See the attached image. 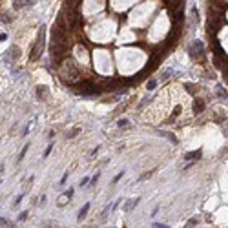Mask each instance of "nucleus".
Masks as SVG:
<instances>
[{"mask_svg": "<svg viewBox=\"0 0 228 228\" xmlns=\"http://www.w3.org/2000/svg\"><path fill=\"white\" fill-rule=\"evenodd\" d=\"M44 35H46V28L40 26L38 35H37V40H35L33 48H31V53H29V59H31V60H37V59L42 55V51H44Z\"/></svg>", "mask_w": 228, "mask_h": 228, "instance_id": "nucleus-1", "label": "nucleus"}, {"mask_svg": "<svg viewBox=\"0 0 228 228\" xmlns=\"http://www.w3.org/2000/svg\"><path fill=\"white\" fill-rule=\"evenodd\" d=\"M188 53H190V57L192 59H201L203 55H204V44L201 40H193L192 42V46H190V49H188Z\"/></svg>", "mask_w": 228, "mask_h": 228, "instance_id": "nucleus-2", "label": "nucleus"}, {"mask_svg": "<svg viewBox=\"0 0 228 228\" xmlns=\"http://www.w3.org/2000/svg\"><path fill=\"white\" fill-rule=\"evenodd\" d=\"M140 203V197H135V199H128L126 203H124V212H132V210H135V206Z\"/></svg>", "mask_w": 228, "mask_h": 228, "instance_id": "nucleus-3", "label": "nucleus"}, {"mask_svg": "<svg viewBox=\"0 0 228 228\" xmlns=\"http://www.w3.org/2000/svg\"><path fill=\"white\" fill-rule=\"evenodd\" d=\"M48 93H49V88L48 86H37V97L42 101V99H48Z\"/></svg>", "mask_w": 228, "mask_h": 228, "instance_id": "nucleus-4", "label": "nucleus"}, {"mask_svg": "<svg viewBox=\"0 0 228 228\" xmlns=\"http://www.w3.org/2000/svg\"><path fill=\"white\" fill-rule=\"evenodd\" d=\"M7 59H13V60H18L20 59V49L17 46H11L7 51Z\"/></svg>", "mask_w": 228, "mask_h": 228, "instance_id": "nucleus-5", "label": "nucleus"}, {"mask_svg": "<svg viewBox=\"0 0 228 228\" xmlns=\"http://www.w3.org/2000/svg\"><path fill=\"white\" fill-rule=\"evenodd\" d=\"M88 212H90V203H86V204L82 206V208H80L79 215H77V221H79V223H82V221H84V217L88 215Z\"/></svg>", "mask_w": 228, "mask_h": 228, "instance_id": "nucleus-6", "label": "nucleus"}, {"mask_svg": "<svg viewBox=\"0 0 228 228\" xmlns=\"http://www.w3.org/2000/svg\"><path fill=\"white\" fill-rule=\"evenodd\" d=\"M204 110V101L203 99H195V102H193V111L195 113H201Z\"/></svg>", "mask_w": 228, "mask_h": 228, "instance_id": "nucleus-7", "label": "nucleus"}, {"mask_svg": "<svg viewBox=\"0 0 228 228\" xmlns=\"http://www.w3.org/2000/svg\"><path fill=\"white\" fill-rule=\"evenodd\" d=\"M184 159H186V161H197V159H201V151L199 150L197 151H190V153L184 155Z\"/></svg>", "mask_w": 228, "mask_h": 228, "instance_id": "nucleus-8", "label": "nucleus"}, {"mask_svg": "<svg viewBox=\"0 0 228 228\" xmlns=\"http://www.w3.org/2000/svg\"><path fill=\"white\" fill-rule=\"evenodd\" d=\"M0 20H2L4 24H9V22H11V15L6 13V11H0Z\"/></svg>", "mask_w": 228, "mask_h": 228, "instance_id": "nucleus-9", "label": "nucleus"}, {"mask_svg": "<svg viewBox=\"0 0 228 228\" xmlns=\"http://www.w3.org/2000/svg\"><path fill=\"white\" fill-rule=\"evenodd\" d=\"M99 177H101V172H97L95 173V175L90 179V184H91V186H95V184H97V181H99Z\"/></svg>", "mask_w": 228, "mask_h": 228, "instance_id": "nucleus-10", "label": "nucleus"}, {"mask_svg": "<svg viewBox=\"0 0 228 228\" xmlns=\"http://www.w3.org/2000/svg\"><path fill=\"white\" fill-rule=\"evenodd\" d=\"M28 150H29V144H26V146L22 148V151H20V155H18V161H22V159L26 157V153H28Z\"/></svg>", "mask_w": 228, "mask_h": 228, "instance_id": "nucleus-11", "label": "nucleus"}, {"mask_svg": "<svg viewBox=\"0 0 228 228\" xmlns=\"http://www.w3.org/2000/svg\"><path fill=\"white\" fill-rule=\"evenodd\" d=\"M68 177H69V172H66V173H64V175H62V179L59 181V184H60V186H64V184L68 182Z\"/></svg>", "mask_w": 228, "mask_h": 228, "instance_id": "nucleus-12", "label": "nucleus"}, {"mask_svg": "<svg viewBox=\"0 0 228 228\" xmlns=\"http://www.w3.org/2000/svg\"><path fill=\"white\" fill-rule=\"evenodd\" d=\"M28 214H29V212H28V210H24L22 214L18 215V219H17V221H18V223H22V221H26V219H28Z\"/></svg>", "mask_w": 228, "mask_h": 228, "instance_id": "nucleus-13", "label": "nucleus"}, {"mask_svg": "<svg viewBox=\"0 0 228 228\" xmlns=\"http://www.w3.org/2000/svg\"><path fill=\"white\" fill-rule=\"evenodd\" d=\"M80 133V128H75V130H71V132L68 133V139H73L75 135H79Z\"/></svg>", "mask_w": 228, "mask_h": 228, "instance_id": "nucleus-14", "label": "nucleus"}, {"mask_svg": "<svg viewBox=\"0 0 228 228\" xmlns=\"http://www.w3.org/2000/svg\"><path fill=\"white\" fill-rule=\"evenodd\" d=\"M122 175H124V172H121V173H117V175L113 177V181H111V186H113V184H117L119 181H121V179H122Z\"/></svg>", "mask_w": 228, "mask_h": 228, "instance_id": "nucleus-15", "label": "nucleus"}, {"mask_svg": "<svg viewBox=\"0 0 228 228\" xmlns=\"http://www.w3.org/2000/svg\"><path fill=\"white\" fill-rule=\"evenodd\" d=\"M0 226H15V224H11L7 219H4V217H0Z\"/></svg>", "mask_w": 228, "mask_h": 228, "instance_id": "nucleus-16", "label": "nucleus"}, {"mask_svg": "<svg viewBox=\"0 0 228 228\" xmlns=\"http://www.w3.org/2000/svg\"><path fill=\"white\" fill-rule=\"evenodd\" d=\"M24 195H26V193H20V195H18V197H17V199L13 201V206H18V204H20V201H22V199H24Z\"/></svg>", "mask_w": 228, "mask_h": 228, "instance_id": "nucleus-17", "label": "nucleus"}, {"mask_svg": "<svg viewBox=\"0 0 228 228\" xmlns=\"http://www.w3.org/2000/svg\"><path fill=\"white\" fill-rule=\"evenodd\" d=\"M155 86H157V80H150V82L146 84V88H148V90H155Z\"/></svg>", "mask_w": 228, "mask_h": 228, "instance_id": "nucleus-18", "label": "nucleus"}, {"mask_svg": "<svg viewBox=\"0 0 228 228\" xmlns=\"http://www.w3.org/2000/svg\"><path fill=\"white\" fill-rule=\"evenodd\" d=\"M172 73H173V71H172V69H166V71H164V73H162V77H161V80H166V79H168V77H170V75H172Z\"/></svg>", "mask_w": 228, "mask_h": 228, "instance_id": "nucleus-19", "label": "nucleus"}, {"mask_svg": "<svg viewBox=\"0 0 228 228\" xmlns=\"http://www.w3.org/2000/svg\"><path fill=\"white\" fill-rule=\"evenodd\" d=\"M217 97H221V99H226V93L223 88H217Z\"/></svg>", "mask_w": 228, "mask_h": 228, "instance_id": "nucleus-20", "label": "nucleus"}, {"mask_svg": "<svg viewBox=\"0 0 228 228\" xmlns=\"http://www.w3.org/2000/svg\"><path fill=\"white\" fill-rule=\"evenodd\" d=\"M117 126H119V128H126V126H128V121H126V119H121V121L117 122Z\"/></svg>", "mask_w": 228, "mask_h": 228, "instance_id": "nucleus-21", "label": "nucleus"}, {"mask_svg": "<svg viewBox=\"0 0 228 228\" xmlns=\"http://www.w3.org/2000/svg\"><path fill=\"white\" fill-rule=\"evenodd\" d=\"M151 226L153 228H168V224H164V223H153Z\"/></svg>", "mask_w": 228, "mask_h": 228, "instance_id": "nucleus-22", "label": "nucleus"}, {"mask_svg": "<svg viewBox=\"0 0 228 228\" xmlns=\"http://www.w3.org/2000/svg\"><path fill=\"white\" fill-rule=\"evenodd\" d=\"M51 150H53V143H51V144H49V146L46 148V151H44V157H48V155L51 153Z\"/></svg>", "mask_w": 228, "mask_h": 228, "instance_id": "nucleus-23", "label": "nucleus"}, {"mask_svg": "<svg viewBox=\"0 0 228 228\" xmlns=\"http://www.w3.org/2000/svg\"><path fill=\"white\" fill-rule=\"evenodd\" d=\"M195 223H197V219H190V221L186 223V226H195Z\"/></svg>", "mask_w": 228, "mask_h": 228, "instance_id": "nucleus-24", "label": "nucleus"}, {"mask_svg": "<svg viewBox=\"0 0 228 228\" xmlns=\"http://www.w3.org/2000/svg\"><path fill=\"white\" fill-rule=\"evenodd\" d=\"M29 128H31V124H28V126L24 128V132H22V135H28V133H29Z\"/></svg>", "mask_w": 228, "mask_h": 228, "instance_id": "nucleus-25", "label": "nucleus"}, {"mask_svg": "<svg viewBox=\"0 0 228 228\" xmlns=\"http://www.w3.org/2000/svg\"><path fill=\"white\" fill-rule=\"evenodd\" d=\"M88 181H90V179H88V177H84V179H82V181H80V186H86V184H88Z\"/></svg>", "mask_w": 228, "mask_h": 228, "instance_id": "nucleus-26", "label": "nucleus"}, {"mask_svg": "<svg viewBox=\"0 0 228 228\" xmlns=\"http://www.w3.org/2000/svg\"><path fill=\"white\" fill-rule=\"evenodd\" d=\"M119 204H121V199H117V201L113 203V206H111V208H113V210H117V206H119Z\"/></svg>", "mask_w": 228, "mask_h": 228, "instance_id": "nucleus-27", "label": "nucleus"}, {"mask_svg": "<svg viewBox=\"0 0 228 228\" xmlns=\"http://www.w3.org/2000/svg\"><path fill=\"white\" fill-rule=\"evenodd\" d=\"M4 40H7V35L6 33H0V42H4Z\"/></svg>", "mask_w": 228, "mask_h": 228, "instance_id": "nucleus-28", "label": "nucleus"}, {"mask_svg": "<svg viewBox=\"0 0 228 228\" xmlns=\"http://www.w3.org/2000/svg\"><path fill=\"white\" fill-rule=\"evenodd\" d=\"M46 201H48V197H46V195H42V197H40V204H46Z\"/></svg>", "mask_w": 228, "mask_h": 228, "instance_id": "nucleus-29", "label": "nucleus"}]
</instances>
